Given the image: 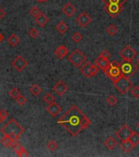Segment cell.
<instances>
[{"label": "cell", "instance_id": "11", "mask_svg": "<svg viewBox=\"0 0 139 157\" xmlns=\"http://www.w3.org/2000/svg\"><path fill=\"white\" fill-rule=\"evenodd\" d=\"M76 21H77L79 26L82 27V28H85L86 26H88V25L91 23L92 18L88 15V13L83 12L79 15L78 17L76 18Z\"/></svg>", "mask_w": 139, "mask_h": 157}, {"label": "cell", "instance_id": "2", "mask_svg": "<svg viewBox=\"0 0 139 157\" xmlns=\"http://www.w3.org/2000/svg\"><path fill=\"white\" fill-rule=\"evenodd\" d=\"M24 131V128L14 119H11L1 128V132L2 135H9L12 138L16 140H19L20 137L23 134Z\"/></svg>", "mask_w": 139, "mask_h": 157}, {"label": "cell", "instance_id": "22", "mask_svg": "<svg viewBox=\"0 0 139 157\" xmlns=\"http://www.w3.org/2000/svg\"><path fill=\"white\" fill-rule=\"evenodd\" d=\"M13 149L14 151H16L17 155L18 156H21V157H23V156H29V153L26 151V150L25 149L24 147H22L21 145L18 143V144L16 146V147H13Z\"/></svg>", "mask_w": 139, "mask_h": 157}, {"label": "cell", "instance_id": "27", "mask_svg": "<svg viewBox=\"0 0 139 157\" xmlns=\"http://www.w3.org/2000/svg\"><path fill=\"white\" fill-rule=\"evenodd\" d=\"M129 140L130 142H132L135 145V147H136V146L139 144V134L137 132L133 131L132 134L129 137Z\"/></svg>", "mask_w": 139, "mask_h": 157}, {"label": "cell", "instance_id": "17", "mask_svg": "<svg viewBox=\"0 0 139 157\" xmlns=\"http://www.w3.org/2000/svg\"><path fill=\"white\" fill-rule=\"evenodd\" d=\"M95 62L98 68L100 69V70H102L103 71L107 68L110 63L109 59L104 58V57H102V56H98V58L96 59Z\"/></svg>", "mask_w": 139, "mask_h": 157}, {"label": "cell", "instance_id": "34", "mask_svg": "<svg viewBox=\"0 0 139 157\" xmlns=\"http://www.w3.org/2000/svg\"><path fill=\"white\" fill-rule=\"evenodd\" d=\"M102 2L106 4V3H117V4L124 5L127 0H102Z\"/></svg>", "mask_w": 139, "mask_h": 157}, {"label": "cell", "instance_id": "15", "mask_svg": "<svg viewBox=\"0 0 139 157\" xmlns=\"http://www.w3.org/2000/svg\"><path fill=\"white\" fill-rule=\"evenodd\" d=\"M61 11L66 17H71L76 12V7L71 2H67L62 7Z\"/></svg>", "mask_w": 139, "mask_h": 157}, {"label": "cell", "instance_id": "43", "mask_svg": "<svg viewBox=\"0 0 139 157\" xmlns=\"http://www.w3.org/2000/svg\"><path fill=\"white\" fill-rule=\"evenodd\" d=\"M37 2H39V3H41V2H44V0H35Z\"/></svg>", "mask_w": 139, "mask_h": 157}, {"label": "cell", "instance_id": "1", "mask_svg": "<svg viewBox=\"0 0 139 157\" xmlns=\"http://www.w3.org/2000/svg\"><path fill=\"white\" fill-rule=\"evenodd\" d=\"M72 137H77L83 130L87 129L91 124L90 120L76 105H71L57 120Z\"/></svg>", "mask_w": 139, "mask_h": 157}, {"label": "cell", "instance_id": "10", "mask_svg": "<svg viewBox=\"0 0 139 157\" xmlns=\"http://www.w3.org/2000/svg\"><path fill=\"white\" fill-rule=\"evenodd\" d=\"M12 66L13 68L16 69L17 71L21 72L24 69L26 68L28 66V61L23 57L22 56H18L12 61Z\"/></svg>", "mask_w": 139, "mask_h": 157}, {"label": "cell", "instance_id": "19", "mask_svg": "<svg viewBox=\"0 0 139 157\" xmlns=\"http://www.w3.org/2000/svg\"><path fill=\"white\" fill-rule=\"evenodd\" d=\"M120 148L126 153H129L133 148L135 147V145L132 142H130L129 140H125V141H122L121 143L120 144Z\"/></svg>", "mask_w": 139, "mask_h": 157}, {"label": "cell", "instance_id": "4", "mask_svg": "<svg viewBox=\"0 0 139 157\" xmlns=\"http://www.w3.org/2000/svg\"><path fill=\"white\" fill-rule=\"evenodd\" d=\"M115 88L120 92L121 94H126L132 88L133 83L129 78L122 75L119 79L114 82Z\"/></svg>", "mask_w": 139, "mask_h": 157}, {"label": "cell", "instance_id": "33", "mask_svg": "<svg viewBox=\"0 0 139 157\" xmlns=\"http://www.w3.org/2000/svg\"><path fill=\"white\" fill-rule=\"evenodd\" d=\"M29 13H30V15H31L32 17H34V18H35V17H38L39 15L41 14L42 12L38 8V7L34 6L33 7H31V9L29 10Z\"/></svg>", "mask_w": 139, "mask_h": 157}, {"label": "cell", "instance_id": "39", "mask_svg": "<svg viewBox=\"0 0 139 157\" xmlns=\"http://www.w3.org/2000/svg\"><path fill=\"white\" fill-rule=\"evenodd\" d=\"M98 71H99V68L98 67V66H95V65H93V64L92 68H91V75H92V77L97 75V74L98 73Z\"/></svg>", "mask_w": 139, "mask_h": 157}, {"label": "cell", "instance_id": "16", "mask_svg": "<svg viewBox=\"0 0 139 157\" xmlns=\"http://www.w3.org/2000/svg\"><path fill=\"white\" fill-rule=\"evenodd\" d=\"M68 48H67L65 45H60V46L57 47L56 50L54 51L55 56H56L58 59H60V60L63 59L64 57L68 54Z\"/></svg>", "mask_w": 139, "mask_h": 157}, {"label": "cell", "instance_id": "30", "mask_svg": "<svg viewBox=\"0 0 139 157\" xmlns=\"http://www.w3.org/2000/svg\"><path fill=\"white\" fill-rule=\"evenodd\" d=\"M71 39L73 40L75 44H79V42H81L83 40V35L79 33V32H75V34H73V35L71 36Z\"/></svg>", "mask_w": 139, "mask_h": 157}, {"label": "cell", "instance_id": "44", "mask_svg": "<svg viewBox=\"0 0 139 157\" xmlns=\"http://www.w3.org/2000/svg\"><path fill=\"white\" fill-rule=\"evenodd\" d=\"M137 127L139 128V121H138V123H137Z\"/></svg>", "mask_w": 139, "mask_h": 157}, {"label": "cell", "instance_id": "23", "mask_svg": "<svg viewBox=\"0 0 139 157\" xmlns=\"http://www.w3.org/2000/svg\"><path fill=\"white\" fill-rule=\"evenodd\" d=\"M56 29L59 34H64L65 33H66V32L68 31L69 27L64 21H60L58 24L56 25Z\"/></svg>", "mask_w": 139, "mask_h": 157}, {"label": "cell", "instance_id": "13", "mask_svg": "<svg viewBox=\"0 0 139 157\" xmlns=\"http://www.w3.org/2000/svg\"><path fill=\"white\" fill-rule=\"evenodd\" d=\"M0 142L4 147H12V148L19 143L18 140L13 139L9 135H3V137L1 138Z\"/></svg>", "mask_w": 139, "mask_h": 157}, {"label": "cell", "instance_id": "18", "mask_svg": "<svg viewBox=\"0 0 139 157\" xmlns=\"http://www.w3.org/2000/svg\"><path fill=\"white\" fill-rule=\"evenodd\" d=\"M92 66H93V64L91 63L89 61H87L80 67L81 73L83 74V75L87 77V78H92V75H91V68H92Z\"/></svg>", "mask_w": 139, "mask_h": 157}, {"label": "cell", "instance_id": "5", "mask_svg": "<svg viewBox=\"0 0 139 157\" xmlns=\"http://www.w3.org/2000/svg\"><path fill=\"white\" fill-rule=\"evenodd\" d=\"M69 61L76 68H80L83 64L87 61V57L79 49H75L72 53L69 56Z\"/></svg>", "mask_w": 139, "mask_h": 157}, {"label": "cell", "instance_id": "42", "mask_svg": "<svg viewBox=\"0 0 139 157\" xmlns=\"http://www.w3.org/2000/svg\"><path fill=\"white\" fill-rule=\"evenodd\" d=\"M2 39H3V36H2V34L0 33V43L2 41Z\"/></svg>", "mask_w": 139, "mask_h": 157}, {"label": "cell", "instance_id": "35", "mask_svg": "<svg viewBox=\"0 0 139 157\" xmlns=\"http://www.w3.org/2000/svg\"><path fill=\"white\" fill-rule=\"evenodd\" d=\"M16 101H17L18 105H23L24 104H25V103L27 102V99L25 97H24V96L21 94V95H20L17 99H16Z\"/></svg>", "mask_w": 139, "mask_h": 157}, {"label": "cell", "instance_id": "7", "mask_svg": "<svg viewBox=\"0 0 139 157\" xmlns=\"http://www.w3.org/2000/svg\"><path fill=\"white\" fill-rule=\"evenodd\" d=\"M123 9H124V5L117 4V3H106L104 7L106 12L113 18L118 17L121 13Z\"/></svg>", "mask_w": 139, "mask_h": 157}, {"label": "cell", "instance_id": "32", "mask_svg": "<svg viewBox=\"0 0 139 157\" xmlns=\"http://www.w3.org/2000/svg\"><path fill=\"white\" fill-rule=\"evenodd\" d=\"M43 99H44V101H45L46 103H48V104L55 101V98H54V96L50 93H48L47 94H45V96H44Z\"/></svg>", "mask_w": 139, "mask_h": 157}, {"label": "cell", "instance_id": "36", "mask_svg": "<svg viewBox=\"0 0 139 157\" xmlns=\"http://www.w3.org/2000/svg\"><path fill=\"white\" fill-rule=\"evenodd\" d=\"M7 115H8V113H7V110H4V109L0 110V124L7 119Z\"/></svg>", "mask_w": 139, "mask_h": 157}, {"label": "cell", "instance_id": "40", "mask_svg": "<svg viewBox=\"0 0 139 157\" xmlns=\"http://www.w3.org/2000/svg\"><path fill=\"white\" fill-rule=\"evenodd\" d=\"M102 56V57H104V58L109 59L110 57V53L107 51V50H103V51L100 53V56Z\"/></svg>", "mask_w": 139, "mask_h": 157}, {"label": "cell", "instance_id": "46", "mask_svg": "<svg viewBox=\"0 0 139 157\" xmlns=\"http://www.w3.org/2000/svg\"><path fill=\"white\" fill-rule=\"evenodd\" d=\"M46 1H48V0H44V2H46Z\"/></svg>", "mask_w": 139, "mask_h": 157}, {"label": "cell", "instance_id": "26", "mask_svg": "<svg viewBox=\"0 0 139 157\" xmlns=\"http://www.w3.org/2000/svg\"><path fill=\"white\" fill-rule=\"evenodd\" d=\"M106 33L108 34V35H110V36H115V34H117L118 28L116 27L115 25H110L106 28Z\"/></svg>", "mask_w": 139, "mask_h": 157}, {"label": "cell", "instance_id": "3", "mask_svg": "<svg viewBox=\"0 0 139 157\" xmlns=\"http://www.w3.org/2000/svg\"><path fill=\"white\" fill-rule=\"evenodd\" d=\"M104 73L107 75V77L112 81L113 83L119 79L123 75L121 70H120V63L117 61H112L110 62L109 66L104 71Z\"/></svg>", "mask_w": 139, "mask_h": 157}, {"label": "cell", "instance_id": "6", "mask_svg": "<svg viewBox=\"0 0 139 157\" xmlns=\"http://www.w3.org/2000/svg\"><path fill=\"white\" fill-rule=\"evenodd\" d=\"M120 66L123 75L128 78H131L138 70V67L133 61L123 60L121 62H120Z\"/></svg>", "mask_w": 139, "mask_h": 157}, {"label": "cell", "instance_id": "28", "mask_svg": "<svg viewBox=\"0 0 139 157\" xmlns=\"http://www.w3.org/2000/svg\"><path fill=\"white\" fill-rule=\"evenodd\" d=\"M47 147L48 148L50 151H56L57 149V147H58V144H57V142L56 141H54L53 139L50 140L48 142V144H47Z\"/></svg>", "mask_w": 139, "mask_h": 157}, {"label": "cell", "instance_id": "25", "mask_svg": "<svg viewBox=\"0 0 139 157\" xmlns=\"http://www.w3.org/2000/svg\"><path fill=\"white\" fill-rule=\"evenodd\" d=\"M7 43H8L9 45H11L12 47L17 46V44H19L20 43L19 37L17 36L15 34H12V35L7 39Z\"/></svg>", "mask_w": 139, "mask_h": 157}, {"label": "cell", "instance_id": "45", "mask_svg": "<svg viewBox=\"0 0 139 157\" xmlns=\"http://www.w3.org/2000/svg\"><path fill=\"white\" fill-rule=\"evenodd\" d=\"M137 64L139 66V58H138V60H137Z\"/></svg>", "mask_w": 139, "mask_h": 157}, {"label": "cell", "instance_id": "37", "mask_svg": "<svg viewBox=\"0 0 139 157\" xmlns=\"http://www.w3.org/2000/svg\"><path fill=\"white\" fill-rule=\"evenodd\" d=\"M29 35L31 37L32 39H36L37 37L39 36V31L38 29L35 28H31L29 30Z\"/></svg>", "mask_w": 139, "mask_h": 157}, {"label": "cell", "instance_id": "8", "mask_svg": "<svg viewBox=\"0 0 139 157\" xmlns=\"http://www.w3.org/2000/svg\"><path fill=\"white\" fill-rule=\"evenodd\" d=\"M120 57L122 58L124 61H133V60L137 56V52L135 51L134 49L132 47H130L129 45L125 46L124 48L120 52Z\"/></svg>", "mask_w": 139, "mask_h": 157}, {"label": "cell", "instance_id": "14", "mask_svg": "<svg viewBox=\"0 0 139 157\" xmlns=\"http://www.w3.org/2000/svg\"><path fill=\"white\" fill-rule=\"evenodd\" d=\"M46 110L52 115V117H56V115H58L59 113L62 110V108H61V105H59L57 103L53 101V102L50 103V104L48 105V107L46 108Z\"/></svg>", "mask_w": 139, "mask_h": 157}, {"label": "cell", "instance_id": "41", "mask_svg": "<svg viewBox=\"0 0 139 157\" xmlns=\"http://www.w3.org/2000/svg\"><path fill=\"white\" fill-rule=\"evenodd\" d=\"M5 15H6V12L2 9V7H0V20L2 19L5 17Z\"/></svg>", "mask_w": 139, "mask_h": 157}, {"label": "cell", "instance_id": "21", "mask_svg": "<svg viewBox=\"0 0 139 157\" xmlns=\"http://www.w3.org/2000/svg\"><path fill=\"white\" fill-rule=\"evenodd\" d=\"M117 141L112 137H107V138L104 141V145H105L106 147H107L108 150H113L116 146H117Z\"/></svg>", "mask_w": 139, "mask_h": 157}, {"label": "cell", "instance_id": "24", "mask_svg": "<svg viewBox=\"0 0 139 157\" xmlns=\"http://www.w3.org/2000/svg\"><path fill=\"white\" fill-rule=\"evenodd\" d=\"M42 91H43V88L37 83H34L29 88V92L33 96H38L42 93Z\"/></svg>", "mask_w": 139, "mask_h": 157}, {"label": "cell", "instance_id": "38", "mask_svg": "<svg viewBox=\"0 0 139 157\" xmlns=\"http://www.w3.org/2000/svg\"><path fill=\"white\" fill-rule=\"evenodd\" d=\"M131 94H132L133 98H139V86H134V87H133L132 90H131Z\"/></svg>", "mask_w": 139, "mask_h": 157}, {"label": "cell", "instance_id": "12", "mask_svg": "<svg viewBox=\"0 0 139 157\" xmlns=\"http://www.w3.org/2000/svg\"><path fill=\"white\" fill-rule=\"evenodd\" d=\"M52 89H53L54 92H55L58 96H63L64 94L69 90V87L64 81L59 80L58 82H56V84L53 86Z\"/></svg>", "mask_w": 139, "mask_h": 157}, {"label": "cell", "instance_id": "31", "mask_svg": "<svg viewBox=\"0 0 139 157\" xmlns=\"http://www.w3.org/2000/svg\"><path fill=\"white\" fill-rule=\"evenodd\" d=\"M106 102H107L110 105H111V106H114V105L117 104L118 99L115 96L110 95L107 98H106Z\"/></svg>", "mask_w": 139, "mask_h": 157}, {"label": "cell", "instance_id": "20", "mask_svg": "<svg viewBox=\"0 0 139 157\" xmlns=\"http://www.w3.org/2000/svg\"><path fill=\"white\" fill-rule=\"evenodd\" d=\"M34 19H35V21H36L37 24L39 25L40 27L45 26L49 21V18L47 17L46 15L44 14V13H41L40 15H39Z\"/></svg>", "mask_w": 139, "mask_h": 157}, {"label": "cell", "instance_id": "9", "mask_svg": "<svg viewBox=\"0 0 139 157\" xmlns=\"http://www.w3.org/2000/svg\"><path fill=\"white\" fill-rule=\"evenodd\" d=\"M132 132L133 130L127 124H124L120 129L118 130L117 132H115V135L122 142V141H125V140L129 139L131 134H132Z\"/></svg>", "mask_w": 139, "mask_h": 157}, {"label": "cell", "instance_id": "29", "mask_svg": "<svg viewBox=\"0 0 139 157\" xmlns=\"http://www.w3.org/2000/svg\"><path fill=\"white\" fill-rule=\"evenodd\" d=\"M9 95L10 97L13 98V99H17V98L21 95L20 89L17 88H12V89H11V91L9 92Z\"/></svg>", "mask_w": 139, "mask_h": 157}]
</instances>
